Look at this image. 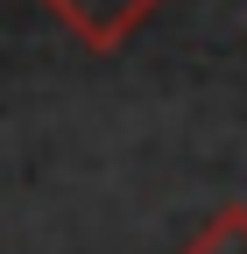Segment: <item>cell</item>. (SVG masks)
<instances>
[{
    "label": "cell",
    "mask_w": 247,
    "mask_h": 254,
    "mask_svg": "<svg viewBox=\"0 0 247 254\" xmlns=\"http://www.w3.org/2000/svg\"><path fill=\"white\" fill-rule=\"evenodd\" d=\"M36 7L64 28V36H78L92 57H113L127 36H141V21L163 7V0H36Z\"/></svg>",
    "instance_id": "cell-1"
},
{
    "label": "cell",
    "mask_w": 247,
    "mask_h": 254,
    "mask_svg": "<svg viewBox=\"0 0 247 254\" xmlns=\"http://www.w3.org/2000/svg\"><path fill=\"white\" fill-rule=\"evenodd\" d=\"M177 254H247V205H219Z\"/></svg>",
    "instance_id": "cell-2"
}]
</instances>
